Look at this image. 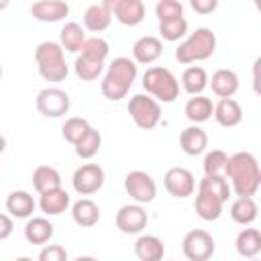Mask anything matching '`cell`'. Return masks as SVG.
I'll return each mask as SVG.
<instances>
[{"label":"cell","mask_w":261,"mask_h":261,"mask_svg":"<svg viewBox=\"0 0 261 261\" xmlns=\"http://www.w3.org/2000/svg\"><path fill=\"white\" fill-rule=\"evenodd\" d=\"M257 214H259V206L253 198H237L230 206V218L241 226L253 224Z\"/></svg>","instance_id":"obj_28"},{"label":"cell","mask_w":261,"mask_h":261,"mask_svg":"<svg viewBox=\"0 0 261 261\" xmlns=\"http://www.w3.org/2000/svg\"><path fill=\"white\" fill-rule=\"evenodd\" d=\"M37 261H67V251L61 245H45Z\"/></svg>","instance_id":"obj_41"},{"label":"cell","mask_w":261,"mask_h":261,"mask_svg":"<svg viewBox=\"0 0 261 261\" xmlns=\"http://www.w3.org/2000/svg\"><path fill=\"white\" fill-rule=\"evenodd\" d=\"M112 4L114 2H98L86 8L84 12V27L92 33H102L112 22Z\"/></svg>","instance_id":"obj_14"},{"label":"cell","mask_w":261,"mask_h":261,"mask_svg":"<svg viewBox=\"0 0 261 261\" xmlns=\"http://www.w3.org/2000/svg\"><path fill=\"white\" fill-rule=\"evenodd\" d=\"M249 261H259V259H257V257H255V259H249Z\"/></svg>","instance_id":"obj_49"},{"label":"cell","mask_w":261,"mask_h":261,"mask_svg":"<svg viewBox=\"0 0 261 261\" xmlns=\"http://www.w3.org/2000/svg\"><path fill=\"white\" fill-rule=\"evenodd\" d=\"M181 88L190 96H200L208 88V73L200 65H190L181 73Z\"/></svg>","instance_id":"obj_26"},{"label":"cell","mask_w":261,"mask_h":261,"mask_svg":"<svg viewBox=\"0 0 261 261\" xmlns=\"http://www.w3.org/2000/svg\"><path fill=\"white\" fill-rule=\"evenodd\" d=\"M108 51H110V47L102 37H86V41L80 49L82 57L92 59V61H100V63H104Z\"/></svg>","instance_id":"obj_34"},{"label":"cell","mask_w":261,"mask_h":261,"mask_svg":"<svg viewBox=\"0 0 261 261\" xmlns=\"http://www.w3.org/2000/svg\"><path fill=\"white\" fill-rule=\"evenodd\" d=\"M116 228L124 234H139L145 230L149 216L141 204H126L116 212Z\"/></svg>","instance_id":"obj_11"},{"label":"cell","mask_w":261,"mask_h":261,"mask_svg":"<svg viewBox=\"0 0 261 261\" xmlns=\"http://www.w3.org/2000/svg\"><path fill=\"white\" fill-rule=\"evenodd\" d=\"M75 261H98V259H94V257H88V255H82V257H77Z\"/></svg>","instance_id":"obj_44"},{"label":"cell","mask_w":261,"mask_h":261,"mask_svg":"<svg viewBox=\"0 0 261 261\" xmlns=\"http://www.w3.org/2000/svg\"><path fill=\"white\" fill-rule=\"evenodd\" d=\"M212 116H214V120H216L220 126L232 128V126H237V124L243 120V108H241V104H239L234 98H220V100L214 104Z\"/></svg>","instance_id":"obj_16"},{"label":"cell","mask_w":261,"mask_h":261,"mask_svg":"<svg viewBox=\"0 0 261 261\" xmlns=\"http://www.w3.org/2000/svg\"><path fill=\"white\" fill-rule=\"evenodd\" d=\"M35 104H37V110L47 118H59V116L67 114L69 106H71L67 92L61 88H43L37 94Z\"/></svg>","instance_id":"obj_7"},{"label":"cell","mask_w":261,"mask_h":261,"mask_svg":"<svg viewBox=\"0 0 261 261\" xmlns=\"http://www.w3.org/2000/svg\"><path fill=\"white\" fill-rule=\"evenodd\" d=\"M143 90L157 102L171 104L179 96V82L167 67L153 65L143 73Z\"/></svg>","instance_id":"obj_4"},{"label":"cell","mask_w":261,"mask_h":261,"mask_svg":"<svg viewBox=\"0 0 261 261\" xmlns=\"http://www.w3.org/2000/svg\"><path fill=\"white\" fill-rule=\"evenodd\" d=\"M73 147H75V155L80 159H92L94 155H98V151L102 147V135H100V130H96L94 126H90L86 130V135Z\"/></svg>","instance_id":"obj_33"},{"label":"cell","mask_w":261,"mask_h":261,"mask_svg":"<svg viewBox=\"0 0 261 261\" xmlns=\"http://www.w3.org/2000/svg\"><path fill=\"white\" fill-rule=\"evenodd\" d=\"M0 77H2V63H0Z\"/></svg>","instance_id":"obj_48"},{"label":"cell","mask_w":261,"mask_h":261,"mask_svg":"<svg viewBox=\"0 0 261 261\" xmlns=\"http://www.w3.org/2000/svg\"><path fill=\"white\" fill-rule=\"evenodd\" d=\"M186 33H188V20L184 16L159 22V35L165 41H179L181 37H186Z\"/></svg>","instance_id":"obj_38"},{"label":"cell","mask_w":261,"mask_h":261,"mask_svg":"<svg viewBox=\"0 0 261 261\" xmlns=\"http://www.w3.org/2000/svg\"><path fill=\"white\" fill-rule=\"evenodd\" d=\"M208 86L218 98H232L239 90V75L232 69H216L212 77H208Z\"/></svg>","instance_id":"obj_18"},{"label":"cell","mask_w":261,"mask_h":261,"mask_svg":"<svg viewBox=\"0 0 261 261\" xmlns=\"http://www.w3.org/2000/svg\"><path fill=\"white\" fill-rule=\"evenodd\" d=\"M88 128H90V122H88L86 118H82V116H71V118H67V120L63 122L61 135H63V139H65L67 143L75 145V143L86 135Z\"/></svg>","instance_id":"obj_36"},{"label":"cell","mask_w":261,"mask_h":261,"mask_svg":"<svg viewBox=\"0 0 261 261\" xmlns=\"http://www.w3.org/2000/svg\"><path fill=\"white\" fill-rule=\"evenodd\" d=\"M126 110H128L133 122L139 128H143V130L155 128L159 124V120H161V106L149 94H135V96H130Z\"/></svg>","instance_id":"obj_5"},{"label":"cell","mask_w":261,"mask_h":261,"mask_svg":"<svg viewBox=\"0 0 261 261\" xmlns=\"http://www.w3.org/2000/svg\"><path fill=\"white\" fill-rule=\"evenodd\" d=\"M224 177L230 179L237 198H253L261 186V169L259 161L249 151H239L228 157Z\"/></svg>","instance_id":"obj_1"},{"label":"cell","mask_w":261,"mask_h":261,"mask_svg":"<svg viewBox=\"0 0 261 261\" xmlns=\"http://www.w3.org/2000/svg\"><path fill=\"white\" fill-rule=\"evenodd\" d=\"M198 192H206L214 198H218L222 204L230 198V186L224 175H204L198 184Z\"/></svg>","instance_id":"obj_31"},{"label":"cell","mask_w":261,"mask_h":261,"mask_svg":"<svg viewBox=\"0 0 261 261\" xmlns=\"http://www.w3.org/2000/svg\"><path fill=\"white\" fill-rule=\"evenodd\" d=\"M14 230V220L10 214L0 212V241H6Z\"/></svg>","instance_id":"obj_42"},{"label":"cell","mask_w":261,"mask_h":261,"mask_svg":"<svg viewBox=\"0 0 261 261\" xmlns=\"http://www.w3.org/2000/svg\"><path fill=\"white\" fill-rule=\"evenodd\" d=\"M192 8L200 14H210L216 10V0H192Z\"/></svg>","instance_id":"obj_43"},{"label":"cell","mask_w":261,"mask_h":261,"mask_svg":"<svg viewBox=\"0 0 261 261\" xmlns=\"http://www.w3.org/2000/svg\"><path fill=\"white\" fill-rule=\"evenodd\" d=\"M114 18L124 27H137L145 20V4L141 0H116L112 4Z\"/></svg>","instance_id":"obj_13"},{"label":"cell","mask_w":261,"mask_h":261,"mask_svg":"<svg viewBox=\"0 0 261 261\" xmlns=\"http://www.w3.org/2000/svg\"><path fill=\"white\" fill-rule=\"evenodd\" d=\"M39 73L45 82H61L67 77L69 69H67V63L61 61V63H55V65H45V67H39Z\"/></svg>","instance_id":"obj_40"},{"label":"cell","mask_w":261,"mask_h":261,"mask_svg":"<svg viewBox=\"0 0 261 261\" xmlns=\"http://www.w3.org/2000/svg\"><path fill=\"white\" fill-rule=\"evenodd\" d=\"M71 186L80 196L96 194L104 186V169L98 163H84L73 171Z\"/></svg>","instance_id":"obj_9"},{"label":"cell","mask_w":261,"mask_h":261,"mask_svg":"<svg viewBox=\"0 0 261 261\" xmlns=\"http://www.w3.org/2000/svg\"><path fill=\"white\" fill-rule=\"evenodd\" d=\"M163 186L173 198H188L196 190V179L186 167H169L163 175Z\"/></svg>","instance_id":"obj_10"},{"label":"cell","mask_w":261,"mask_h":261,"mask_svg":"<svg viewBox=\"0 0 261 261\" xmlns=\"http://www.w3.org/2000/svg\"><path fill=\"white\" fill-rule=\"evenodd\" d=\"M71 216H73V222L77 226H84V228H90L94 224H98L102 212L98 208V204L90 198H80L73 206H71Z\"/></svg>","instance_id":"obj_21"},{"label":"cell","mask_w":261,"mask_h":261,"mask_svg":"<svg viewBox=\"0 0 261 261\" xmlns=\"http://www.w3.org/2000/svg\"><path fill=\"white\" fill-rule=\"evenodd\" d=\"M35 61H37V67L55 65V63L65 61V51L61 49L57 41H43L35 49Z\"/></svg>","instance_id":"obj_29"},{"label":"cell","mask_w":261,"mask_h":261,"mask_svg":"<svg viewBox=\"0 0 261 261\" xmlns=\"http://www.w3.org/2000/svg\"><path fill=\"white\" fill-rule=\"evenodd\" d=\"M53 237V224L45 216H33L24 224V239L31 245H45Z\"/></svg>","instance_id":"obj_22"},{"label":"cell","mask_w":261,"mask_h":261,"mask_svg":"<svg viewBox=\"0 0 261 261\" xmlns=\"http://www.w3.org/2000/svg\"><path fill=\"white\" fill-rule=\"evenodd\" d=\"M31 14L39 22H59L69 14V4L63 0H39L31 4Z\"/></svg>","instance_id":"obj_12"},{"label":"cell","mask_w":261,"mask_h":261,"mask_svg":"<svg viewBox=\"0 0 261 261\" xmlns=\"http://www.w3.org/2000/svg\"><path fill=\"white\" fill-rule=\"evenodd\" d=\"M124 190H126V194L137 204H149L157 196V184H155V179L147 171H141V169H135V171L126 173V177H124Z\"/></svg>","instance_id":"obj_8"},{"label":"cell","mask_w":261,"mask_h":261,"mask_svg":"<svg viewBox=\"0 0 261 261\" xmlns=\"http://www.w3.org/2000/svg\"><path fill=\"white\" fill-rule=\"evenodd\" d=\"M6 6H8V2H0V10H2V8H6Z\"/></svg>","instance_id":"obj_47"},{"label":"cell","mask_w":261,"mask_h":261,"mask_svg":"<svg viewBox=\"0 0 261 261\" xmlns=\"http://www.w3.org/2000/svg\"><path fill=\"white\" fill-rule=\"evenodd\" d=\"M181 251L188 261H210L214 255V239L204 228H194L186 232L181 241Z\"/></svg>","instance_id":"obj_6"},{"label":"cell","mask_w":261,"mask_h":261,"mask_svg":"<svg viewBox=\"0 0 261 261\" xmlns=\"http://www.w3.org/2000/svg\"><path fill=\"white\" fill-rule=\"evenodd\" d=\"M179 147L190 157H196V155L204 153L206 147H208V135H206V130L202 126H198V124L186 126L181 130V135H179Z\"/></svg>","instance_id":"obj_17"},{"label":"cell","mask_w":261,"mask_h":261,"mask_svg":"<svg viewBox=\"0 0 261 261\" xmlns=\"http://www.w3.org/2000/svg\"><path fill=\"white\" fill-rule=\"evenodd\" d=\"M222 202L206 192H198L196 202H194V210L202 220H216L222 214Z\"/></svg>","instance_id":"obj_32"},{"label":"cell","mask_w":261,"mask_h":261,"mask_svg":"<svg viewBox=\"0 0 261 261\" xmlns=\"http://www.w3.org/2000/svg\"><path fill=\"white\" fill-rule=\"evenodd\" d=\"M39 208L47 216H57L69 208V194L63 188H55L39 194Z\"/></svg>","instance_id":"obj_20"},{"label":"cell","mask_w":261,"mask_h":261,"mask_svg":"<svg viewBox=\"0 0 261 261\" xmlns=\"http://www.w3.org/2000/svg\"><path fill=\"white\" fill-rule=\"evenodd\" d=\"M163 53V43L155 35H145L135 41L133 45V61L135 63H153L161 57Z\"/></svg>","instance_id":"obj_15"},{"label":"cell","mask_w":261,"mask_h":261,"mask_svg":"<svg viewBox=\"0 0 261 261\" xmlns=\"http://www.w3.org/2000/svg\"><path fill=\"white\" fill-rule=\"evenodd\" d=\"M155 14H157L159 22L173 20V18L184 16V6H181V2H177V0H159V2L155 4Z\"/></svg>","instance_id":"obj_39"},{"label":"cell","mask_w":261,"mask_h":261,"mask_svg":"<svg viewBox=\"0 0 261 261\" xmlns=\"http://www.w3.org/2000/svg\"><path fill=\"white\" fill-rule=\"evenodd\" d=\"M35 200L29 192L24 190H16V192H10L8 198H6V210L10 216L14 218H29L33 212H35Z\"/></svg>","instance_id":"obj_24"},{"label":"cell","mask_w":261,"mask_h":261,"mask_svg":"<svg viewBox=\"0 0 261 261\" xmlns=\"http://www.w3.org/2000/svg\"><path fill=\"white\" fill-rule=\"evenodd\" d=\"M216 51V35L208 27H198L186 41L179 43L175 49V59L184 65H190L194 61H202L212 57Z\"/></svg>","instance_id":"obj_3"},{"label":"cell","mask_w":261,"mask_h":261,"mask_svg":"<svg viewBox=\"0 0 261 261\" xmlns=\"http://www.w3.org/2000/svg\"><path fill=\"white\" fill-rule=\"evenodd\" d=\"M73 69H75V75L84 82H94L102 75L104 71V63L100 61H92V59H86L82 55H77L75 63H73Z\"/></svg>","instance_id":"obj_35"},{"label":"cell","mask_w":261,"mask_h":261,"mask_svg":"<svg viewBox=\"0 0 261 261\" xmlns=\"http://www.w3.org/2000/svg\"><path fill=\"white\" fill-rule=\"evenodd\" d=\"M14 261H33L31 257H18V259H14Z\"/></svg>","instance_id":"obj_46"},{"label":"cell","mask_w":261,"mask_h":261,"mask_svg":"<svg viewBox=\"0 0 261 261\" xmlns=\"http://www.w3.org/2000/svg\"><path fill=\"white\" fill-rule=\"evenodd\" d=\"M163 241L155 234H141L135 241V255L139 261H163Z\"/></svg>","instance_id":"obj_19"},{"label":"cell","mask_w":261,"mask_h":261,"mask_svg":"<svg viewBox=\"0 0 261 261\" xmlns=\"http://www.w3.org/2000/svg\"><path fill=\"white\" fill-rule=\"evenodd\" d=\"M33 188L43 194V192H49V190H55V188H61V175L55 167L51 165H39L35 171H33Z\"/></svg>","instance_id":"obj_30"},{"label":"cell","mask_w":261,"mask_h":261,"mask_svg":"<svg viewBox=\"0 0 261 261\" xmlns=\"http://www.w3.org/2000/svg\"><path fill=\"white\" fill-rule=\"evenodd\" d=\"M234 249L243 259H255L261 253V232L257 228H243L237 234Z\"/></svg>","instance_id":"obj_23"},{"label":"cell","mask_w":261,"mask_h":261,"mask_svg":"<svg viewBox=\"0 0 261 261\" xmlns=\"http://www.w3.org/2000/svg\"><path fill=\"white\" fill-rule=\"evenodd\" d=\"M226 161H228V155L222 151V149H212L206 153L204 157V173L206 175H224V169H226Z\"/></svg>","instance_id":"obj_37"},{"label":"cell","mask_w":261,"mask_h":261,"mask_svg":"<svg viewBox=\"0 0 261 261\" xmlns=\"http://www.w3.org/2000/svg\"><path fill=\"white\" fill-rule=\"evenodd\" d=\"M137 63L130 59V57H116L110 61L106 73H104V80L100 84V90H102V96L106 100H112V102H118L122 98H126L133 82L137 80Z\"/></svg>","instance_id":"obj_2"},{"label":"cell","mask_w":261,"mask_h":261,"mask_svg":"<svg viewBox=\"0 0 261 261\" xmlns=\"http://www.w3.org/2000/svg\"><path fill=\"white\" fill-rule=\"evenodd\" d=\"M84 41H86V33H84V27L77 22H65L63 29L59 31V45L63 51L80 53Z\"/></svg>","instance_id":"obj_27"},{"label":"cell","mask_w":261,"mask_h":261,"mask_svg":"<svg viewBox=\"0 0 261 261\" xmlns=\"http://www.w3.org/2000/svg\"><path fill=\"white\" fill-rule=\"evenodd\" d=\"M4 149H6V139H4L2 135H0V153H2Z\"/></svg>","instance_id":"obj_45"},{"label":"cell","mask_w":261,"mask_h":261,"mask_svg":"<svg viewBox=\"0 0 261 261\" xmlns=\"http://www.w3.org/2000/svg\"><path fill=\"white\" fill-rule=\"evenodd\" d=\"M212 110H214L212 100L206 98V96H202V94H200V96H192V98L186 102V106H184L186 118H188L190 122H194V124L206 122V120L212 116Z\"/></svg>","instance_id":"obj_25"}]
</instances>
